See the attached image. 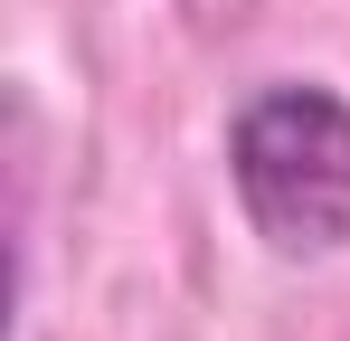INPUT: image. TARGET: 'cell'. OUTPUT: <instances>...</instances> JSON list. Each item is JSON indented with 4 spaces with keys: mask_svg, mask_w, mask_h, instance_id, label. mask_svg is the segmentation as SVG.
<instances>
[{
    "mask_svg": "<svg viewBox=\"0 0 350 341\" xmlns=\"http://www.w3.org/2000/svg\"><path fill=\"white\" fill-rule=\"evenodd\" d=\"M228 190L265 256L322 266L350 247V95L332 86H256L228 114Z\"/></svg>",
    "mask_w": 350,
    "mask_h": 341,
    "instance_id": "cell-1",
    "label": "cell"
}]
</instances>
